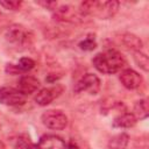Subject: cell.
I'll return each mask as SVG.
<instances>
[{
    "label": "cell",
    "mask_w": 149,
    "mask_h": 149,
    "mask_svg": "<svg viewBox=\"0 0 149 149\" xmlns=\"http://www.w3.org/2000/svg\"><path fill=\"white\" fill-rule=\"evenodd\" d=\"M52 12H54L55 20L62 21V22H74L79 19V16H81L79 10H76L72 6H69V5L56 7Z\"/></svg>",
    "instance_id": "cell-9"
},
{
    "label": "cell",
    "mask_w": 149,
    "mask_h": 149,
    "mask_svg": "<svg viewBox=\"0 0 149 149\" xmlns=\"http://www.w3.org/2000/svg\"><path fill=\"white\" fill-rule=\"evenodd\" d=\"M62 92H63V86L59 84L51 86V87L42 88L35 95V101L40 106H47V105L51 104L57 97H59Z\"/></svg>",
    "instance_id": "cell-7"
},
{
    "label": "cell",
    "mask_w": 149,
    "mask_h": 149,
    "mask_svg": "<svg viewBox=\"0 0 149 149\" xmlns=\"http://www.w3.org/2000/svg\"><path fill=\"white\" fill-rule=\"evenodd\" d=\"M92 64L99 72L111 74L120 71L126 65V59L118 50L108 49L97 54L92 59Z\"/></svg>",
    "instance_id": "cell-1"
},
{
    "label": "cell",
    "mask_w": 149,
    "mask_h": 149,
    "mask_svg": "<svg viewBox=\"0 0 149 149\" xmlns=\"http://www.w3.org/2000/svg\"><path fill=\"white\" fill-rule=\"evenodd\" d=\"M42 123L52 130H62L68 126V116L59 109H48L41 115Z\"/></svg>",
    "instance_id": "cell-4"
},
{
    "label": "cell",
    "mask_w": 149,
    "mask_h": 149,
    "mask_svg": "<svg viewBox=\"0 0 149 149\" xmlns=\"http://www.w3.org/2000/svg\"><path fill=\"white\" fill-rule=\"evenodd\" d=\"M66 149H79V147L77 146V143H74L73 141H71V142L66 146Z\"/></svg>",
    "instance_id": "cell-21"
},
{
    "label": "cell",
    "mask_w": 149,
    "mask_h": 149,
    "mask_svg": "<svg viewBox=\"0 0 149 149\" xmlns=\"http://www.w3.org/2000/svg\"><path fill=\"white\" fill-rule=\"evenodd\" d=\"M34 149H66V144L59 136L43 135Z\"/></svg>",
    "instance_id": "cell-10"
},
{
    "label": "cell",
    "mask_w": 149,
    "mask_h": 149,
    "mask_svg": "<svg viewBox=\"0 0 149 149\" xmlns=\"http://www.w3.org/2000/svg\"><path fill=\"white\" fill-rule=\"evenodd\" d=\"M26 102V95L17 88L3 86L0 87V104L6 106H19Z\"/></svg>",
    "instance_id": "cell-6"
},
{
    "label": "cell",
    "mask_w": 149,
    "mask_h": 149,
    "mask_svg": "<svg viewBox=\"0 0 149 149\" xmlns=\"http://www.w3.org/2000/svg\"><path fill=\"white\" fill-rule=\"evenodd\" d=\"M16 66H17V69H19L20 72H26V71L31 70L35 66V62L31 58H29V57H22L19 61V63H17Z\"/></svg>",
    "instance_id": "cell-18"
},
{
    "label": "cell",
    "mask_w": 149,
    "mask_h": 149,
    "mask_svg": "<svg viewBox=\"0 0 149 149\" xmlns=\"http://www.w3.org/2000/svg\"><path fill=\"white\" fill-rule=\"evenodd\" d=\"M136 121L137 119L133 113H122L116 118H114L112 125L115 128H130L135 126Z\"/></svg>",
    "instance_id": "cell-12"
},
{
    "label": "cell",
    "mask_w": 149,
    "mask_h": 149,
    "mask_svg": "<svg viewBox=\"0 0 149 149\" xmlns=\"http://www.w3.org/2000/svg\"><path fill=\"white\" fill-rule=\"evenodd\" d=\"M100 90V79L93 73L84 74L76 84L73 91L76 93L88 92L90 94H97Z\"/></svg>",
    "instance_id": "cell-5"
},
{
    "label": "cell",
    "mask_w": 149,
    "mask_h": 149,
    "mask_svg": "<svg viewBox=\"0 0 149 149\" xmlns=\"http://www.w3.org/2000/svg\"><path fill=\"white\" fill-rule=\"evenodd\" d=\"M129 142V136L126 133H120L112 136L107 143L108 149H126Z\"/></svg>",
    "instance_id": "cell-14"
},
{
    "label": "cell",
    "mask_w": 149,
    "mask_h": 149,
    "mask_svg": "<svg viewBox=\"0 0 149 149\" xmlns=\"http://www.w3.org/2000/svg\"><path fill=\"white\" fill-rule=\"evenodd\" d=\"M119 79L121 81V84L128 88V90H135L139 88L142 85L143 78L140 73H137L136 71L132 70V69H126L123 71H121Z\"/></svg>",
    "instance_id": "cell-8"
},
{
    "label": "cell",
    "mask_w": 149,
    "mask_h": 149,
    "mask_svg": "<svg viewBox=\"0 0 149 149\" xmlns=\"http://www.w3.org/2000/svg\"><path fill=\"white\" fill-rule=\"evenodd\" d=\"M78 47L84 51H91V50L95 49L97 48V41H95L94 35L93 34L87 35L83 41H80L78 43Z\"/></svg>",
    "instance_id": "cell-16"
},
{
    "label": "cell",
    "mask_w": 149,
    "mask_h": 149,
    "mask_svg": "<svg viewBox=\"0 0 149 149\" xmlns=\"http://www.w3.org/2000/svg\"><path fill=\"white\" fill-rule=\"evenodd\" d=\"M22 2L21 1H16V0H1L0 1V6H2L5 9L8 10H17L21 7Z\"/></svg>",
    "instance_id": "cell-19"
},
{
    "label": "cell",
    "mask_w": 149,
    "mask_h": 149,
    "mask_svg": "<svg viewBox=\"0 0 149 149\" xmlns=\"http://www.w3.org/2000/svg\"><path fill=\"white\" fill-rule=\"evenodd\" d=\"M148 111H149L148 101L146 99H141V100L135 102V105H134V113L133 114L135 115L136 119L142 120V119H146L148 116V113H149Z\"/></svg>",
    "instance_id": "cell-15"
},
{
    "label": "cell",
    "mask_w": 149,
    "mask_h": 149,
    "mask_svg": "<svg viewBox=\"0 0 149 149\" xmlns=\"http://www.w3.org/2000/svg\"><path fill=\"white\" fill-rule=\"evenodd\" d=\"M5 37L7 42L14 45L24 47L27 44H30L33 41V33L23 27L22 24H12L6 30Z\"/></svg>",
    "instance_id": "cell-3"
},
{
    "label": "cell",
    "mask_w": 149,
    "mask_h": 149,
    "mask_svg": "<svg viewBox=\"0 0 149 149\" xmlns=\"http://www.w3.org/2000/svg\"><path fill=\"white\" fill-rule=\"evenodd\" d=\"M6 72L9 73V74H15V73H17V72H20V71H19V69H17L16 65H14V64H8V65L6 66Z\"/></svg>",
    "instance_id": "cell-20"
},
{
    "label": "cell",
    "mask_w": 149,
    "mask_h": 149,
    "mask_svg": "<svg viewBox=\"0 0 149 149\" xmlns=\"http://www.w3.org/2000/svg\"><path fill=\"white\" fill-rule=\"evenodd\" d=\"M134 61L136 63V65L139 68H141L143 71H148L149 70V59L148 56L146 54H143L142 51H135L134 52Z\"/></svg>",
    "instance_id": "cell-17"
},
{
    "label": "cell",
    "mask_w": 149,
    "mask_h": 149,
    "mask_svg": "<svg viewBox=\"0 0 149 149\" xmlns=\"http://www.w3.org/2000/svg\"><path fill=\"white\" fill-rule=\"evenodd\" d=\"M122 40V43L132 51H141L142 47H143V43L141 41V38L134 34H130V33H125L121 37Z\"/></svg>",
    "instance_id": "cell-13"
},
{
    "label": "cell",
    "mask_w": 149,
    "mask_h": 149,
    "mask_svg": "<svg viewBox=\"0 0 149 149\" xmlns=\"http://www.w3.org/2000/svg\"><path fill=\"white\" fill-rule=\"evenodd\" d=\"M119 1H84L80 3L79 13L81 16H97L101 20H107L113 17L119 9Z\"/></svg>",
    "instance_id": "cell-2"
},
{
    "label": "cell",
    "mask_w": 149,
    "mask_h": 149,
    "mask_svg": "<svg viewBox=\"0 0 149 149\" xmlns=\"http://www.w3.org/2000/svg\"><path fill=\"white\" fill-rule=\"evenodd\" d=\"M40 87V81L33 76H22L17 81V90L26 97L35 93Z\"/></svg>",
    "instance_id": "cell-11"
}]
</instances>
